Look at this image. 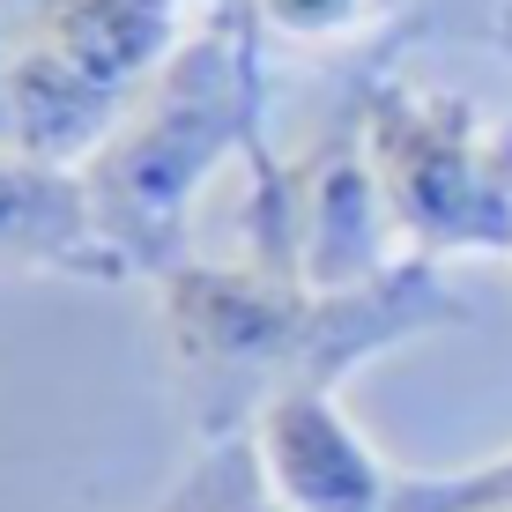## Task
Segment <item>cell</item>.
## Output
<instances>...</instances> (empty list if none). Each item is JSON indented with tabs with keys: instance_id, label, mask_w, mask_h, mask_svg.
<instances>
[{
	"instance_id": "6da1fadb",
	"label": "cell",
	"mask_w": 512,
	"mask_h": 512,
	"mask_svg": "<svg viewBox=\"0 0 512 512\" xmlns=\"http://www.w3.org/2000/svg\"><path fill=\"white\" fill-rule=\"evenodd\" d=\"M156 327L193 438H245L268 401L342 394L394 349L475 327V305L423 253L357 290H320L305 275H260L245 260L193 253L156 275Z\"/></svg>"
},
{
	"instance_id": "7a4b0ae2",
	"label": "cell",
	"mask_w": 512,
	"mask_h": 512,
	"mask_svg": "<svg viewBox=\"0 0 512 512\" xmlns=\"http://www.w3.org/2000/svg\"><path fill=\"white\" fill-rule=\"evenodd\" d=\"M260 38L245 0H216L208 23L186 30V45L134 90L104 149L82 164L90 208L127 260V275H171L193 260V201L231 156H253L260 134Z\"/></svg>"
},
{
	"instance_id": "3957f363",
	"label": "cell",
	"mask_w": 512,
	"mask_h": 512,
	"mask_svg": "<svg viewBox=\"0 0 512 512\" xmlns=\"http://www.w3.org/2000/svg\"><path fill=\"white\" fill-rule=\"evenodd\" d=\"M357 127L394 208L401 253H512V119L379 67L357 90Z\"/></svg>"
},
{
	"instance_id": "277c9868",
	"label": "cell",
	"mask_w": 512,
	"mask_h": 512,
	"mask_svg": "<svg viewBox=\"0 0 512 512\" xmlns=\"http://www.w3.org/2000/svg\"><path fill=\"white\" fill-rule=\"evenodd\" d=\"M260 483L282 512H394L401 468L364 438L342 394H282L245 431Z\"/></svg>"
},
{
	"instance_id": "5b68a950",
	"label": "cell",
	"mask_w": 512,
	"mask_h": 512,
	"mask_svg": "<svg viewBox=\"0 0 512 512\" xmlns=\"http://www.w3.org/2000/svg\"><path fill=\"white\" fill-rule=\"evenodd\" d=\"M0 268L8 275H60V282H127L112 253L82 164L8 149L0 141Z\"/></svg>"
},
{
	"instance_id": "8992f818",
	"label": "cell",
	"mask_w": 512,
	"mask_h": 512,
	"mask_svg": "<svg viewBox=\"0 0 512 512\" xmlns=\"http://www.w3.org/2000/svg\"><path fill=\"white\" fill-rule=\"evenodd\" d=\"M23 45L60 60L90 90L134 104V90L186 45V0H38Z\"/></svg>"
},
{
	"instance_id": "52a82bcc",
	"label": "cell",
	"mask_w": 512,
	"mask_h": 512,
	"mask_svg": "<svg viewBox=\"0 0 512 512\" xmlns=\"http://www.w3.org/2000/svg\"><path fill=\"white\" fill-rule=\"evenodd\" d=\"M394 512H512V446L475 468H446V475L401 468Z\"/></svg>"
},
{
	"instance_id": "ba28073f",
	"label": "cell",
	"mask_w": 512,
	"mask_h": 512,
	"mask_svg": "<svg viewBox=\"0 0 512 512\" xmlns=\"http://www.w3.org/2000/svg\"><path fill=\"white\" fill-rule=\"evenodd\" d=\"M401 38H461L512 52V0H401Z\"/></svg>"
},
{
	"instance_id": "9c48e42d",
	"label": "cell",
	"mask_w": 512,
	"mask_h": 512,
	"mask_svg": "<svg viewBox=\"0 0 512 512\" xmlns=\"http://www.w3.org/2000/svg\"><path fill=\"white\" fill-rule=\"evenodd\" d=\"M253 8V23L260 30H275V38H349V30H364V23H379L386 15V0H245ZM401 8V0H394Z\"/></svg>"
},
{
	"instance_id": "30bf717a",
	"label": "cell",
	"mask_w": 512,
	"mask_h": 512,
	"mask_svg": "<svg viewBox=\"0 0 512 512\" xmlns=\"http://www.w3.org/2000/svg\"><path fill=\"white\" fill-rule=\"evenodd\" d=\"M0 8H23V15H30V8H38V0H0Z\"/></svg>"
},
{
	"instance_id": "8fae6325",
	"label": "cell",
	"mask_w": 512,
	"mask_h": 512,
	"mask_svg": "<svg viewBox=\"0 0 512 512\" xmlns=\"http://www.w3.org/2000/svg\"><path fill=\"white\" fill-rule=\"evenodd\" d=\"M0 60H8V52H0Z\"/></svg>"
}]
</instances>
